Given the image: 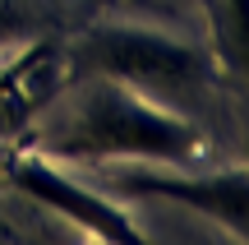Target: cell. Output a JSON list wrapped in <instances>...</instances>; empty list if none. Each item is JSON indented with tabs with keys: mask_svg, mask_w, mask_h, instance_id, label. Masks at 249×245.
Masks as SVG:
<instances>
[{
	"mask_svg": "<svg viewBox=\"0 0 249 245\" xmlns=\"http://www.w3.org/2000/svg\"><path fill=\"white\" fill-rule=\"evenodd\" d=\"M51 74H55L51 56L37 51L33 60H23L14 74H5V79H0V130L14 125L18 116H28V107H37V102H42V93L51 88Z\"/></svg>",
	"mask_w": 249,
	"mask_h": 245,
	"instance_id": "5",
	"label": "cell"
},
{
	"mask_svg": "<svg viewBox=\"0 0 249 245\" xmlns=\"http://www.w3.org/2000/svg\"><path fill=\"white\" fill-rule=\"evenodd\" d=\"M83 60L116 79H171L185 83L198 74V56L180 42L152 33H97L83 46Z\"/></svg>",
	"mask_w": 249,
	"mask_h": 245,
	"instance_id": "2",
	"label": "cell"
},
{
	"mask_svg": "<svg viewBox=\"0 0 249 245\" xmlns=\"http://www.w3.org/2000/svg\"><path fill=\"white\" fill-rule=\"evenodd\" d=\"M60 153H139V157H194L198 134L189 125L171 116L129 102L124 93L107 88L97 97L83 102V111H74L60 130H55Z\"/></svg>",
	"mask_w": 249,
	"mask_h": 245,
	"instance_id": "1",
	"label": "cell"
},
{
	"mask_svg": "<svg viewBox=\"0 0 249 245\" xmlns=\"http://www.w3.org/2000/svg\"><path fill=\"white\" fill-rule=\"evenodd\" d=\"M124 185L148 194H166L189 208H208L213 218L249 231V176H222V181H180V176H124Z\"/></svg>",
	"mask_w": 249,
	"mask_h": 245,
	"instance_id": "3",
	"label": "cell"
},
{
	"mask_svg": "<svg viewBox=\"0 0 249 245\" xmlns=\"http://www.w3.org/2000/svg\"><path fill=\"white\" fill-rule=\"evenodd\" d=\"M14 181L23 185L28 194H37V199H46V204H55V208H65L74 222H88V227H97L102 236H111V241H134L129 222H124L116 208H107V204L92 199V194H79L70 181H65V176L46 171V167H37V162H23V167L14 171Z\"/></svg>",
	"mask_w": 249,
	"mask_h": 245,
	"instance_id": "4",
	"label": "cell"
},
{
	"mask_svg": "<svg viewBox=\"0 0 249 245\" xmlns=\"http://www.w3.org/2000/svg\"><path fill=\"white\" fill-rule=\"evenodd\" d=\"M222 37H226V51H231L235 70L249 79V0H226Z\"/></svg>",
	"mask_w": 249,
	"mask_h": 245,
	"instance_id": "6",
	"label": "cell"
}]
</instances>
